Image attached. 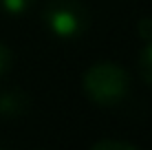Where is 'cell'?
<instances>
[{
  "instance_id": "8992f818",
  "label": "cell",
  "mask_w": 152,
  "mask_h": 150,
  "mask_svg": "<svg viewBox=\"0 0 152 150\" xmlns=\"http://www.w3.org/2000/svg\"><path fill=\"white\" fill-rule=\"evenodd\" d=\"M95 150H134L137 146L134 143H128V141H113V139H104V141H97L93 143Z\"/></svg>"
},
{
  "instance_id": "277c9868",
  "label": "cell",
  "mask_w": 152,
  "mask_h": 150,
  "mask_svg": "<svg viewBox=\"0 0 152 150\" xmlns=\"http://www.w3.org/2000/svg\"><path fill=\"white\" fill-rule=\"evenodd\" d=\"M38 0H0V7L9 15H24L35 7Z\"/></svg>"
},
{
  "instance_id": "ba28073f",
  "label": "cell",
  "mask_w": 152,
  "mask_h": 150,
  "mask_svg": "<svg viewBox=\"0 0 152 150\" xmlns=\"http://www.w3.org/2000/svg\"><path fill=\"white\" fill-rule=\"evenodd\" d=\"M139 38H143L145 42L152 40V18H143L139 22Z\"/></svg>"
},
{
  "instance_id": "6da1fadb",
  "label": "cell",
  "mask_w": 152,
  "mask_h": 150,
  "mask_svg": "<svg viewBox=\"0 0 152 150\" xmlns=\"http://www.w3.org/2000/svg\"><path fill=\"white\" fill-rule=\"evenodd\" d=\"M84 93L99 106L121 104L130 93V75L117 62H95L82 80Z\"/></svg>"
},
{
  "instance_id": "52a82bcc",
  "label": "cell",
  "mask_w": 152,
  "mask_h": 150,
  "mask_svg": "<svg viewBox=\"0 0 152 150\" xmlns=\"http://www.w3.org/2000/svg\"><path fill=\"white\" fill-rule=\"evenodd\" d=\"M9 66H11V51L4 42H0V77L9 71Z\"/></svg>"
},
{
  "instance_id": "3957f363",
  "label": "cell",
  "mask_w": 152,
  "mask_h": 150,
  "mask_svg": "<svg viewBox=\"0 0 152 150\" xmlns=\"http://www.w3.org/2000/svg\"><path fill=\"white\" fill-rule=\"evenodd\" d=\"M29 108V97L20 89H9L0 93V117L4 119H18L27 113Z\"/></svg>"
},
{
  "instance_id": "7a4b0ae2",
  "label": "cell",
  "mask_w": 152,
  "mask_h": 150,
  "mask_svg": "<svg viewBox=\"0 0 152 150\" xmlns=\"http://www.w3.org/2000/svg\"><path fill=\"white\" fill-rule=\"evenodd\" d=\"M42 18H44V27L60 40L80 38L91 24L88 11L77 0H51Z\"/></svg>"
},
{
  "instance_id": "5b68a950",
  "label": "cell",
  "mask_w": 152,
  "mask_h": 150,
  "mask_svg": "<svg viewBox=\"0 0 152 150\" xmlns=\"http://www.w3.org/2000/svg\"><path fill=\"white\" fill-rule=\"evenodd\" d=\"M139 69H141V77L148 86H152V40L143 46L139 55Z\"/></svg>"
}]
</instances>
